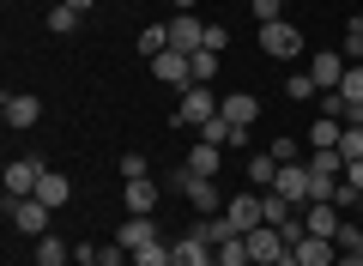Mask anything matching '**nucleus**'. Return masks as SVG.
Instances as JSON below:
<instances>
[{"instance_id":"obj_18","label":"nucleus","mask_w":363,"mask_h":266,"mask_svg":"<svg viewBox=\"0 0 363 266\" xmlns=\"http://www.w3.org/2000/svg\"><path fill=\"white\" fill-rule=\"evenodd\" d=\"M339 133H345V121H327L321 115V121L303 133V145H309V152H339Z\"/></svg>"},{"instance_id":"obj_3","label":"nucleus","mask_w":363,"mask_h":266,"mask_svg":"<svg viewBox=\"0 0 363 266\" xmlns=\"http://www.w3.org/2000/svg\"><path fill=\"white\" fill-rule=\"evenodd\" d=\"M260 49H267L272 61H291V55L303 49V31L291 25V18H272V25H260Z\"/></svg>"},{"instance_id":"obj_33","label":"nucleus","mask_w":363,"mask_h":266,"mask_svg":"<svg viewBox=\"0 0 363 266\" xmlns=\"http://www.w3.org/2000/svg\"><path fill=\"white\" fill-rule=\"evenodd\" d=\"M267 152H272V157H279V164H303V145H297V140H291V133H279V140H272V145H267Z\"/></svg>"},{"instance_id":"obj_39","label":"nucleus","mask_w":363,"mask_h":266,"mask_svg":"<svg viewBox=\"0 0 363 266\" xmlns=\"http://www.w3.org/2000/svg\"><path fill=\"white\" fill-rule=\"evenodd\" d=\"M61 6H73V13H91V6H97V0H61Z\"/></svg>"},{"instance_id":"obj_5","label":"nucleus","mask_w":363,"mask_h":266,"mask_svg":"<svg viewBox=\"0 0 363 266\" xmlns=\"http://www.w3.org/2000/svg\"><path fill=\"white\" fill-rule=\"evenodd\" d=\"M6 218H13V230H25V236H49V206L30 194V200H6Z\"/></svg>"},{"instance_id":"obj_9","label":"nucleus","mask_w":363,"mask_h":266,"mask_svg":"<svg viewBox=\"0 0 363 266\" xmlns=\"http://www.w3.org/2000/svg\"><path fill=\"white\" fill-rule=\"evenodd\" d=\"M0 115H6V127H37L43 103L30 97V91H6V97H0Z\"/></svg>"},{"instance_id":"obj_27","label":"nucleus","mask_w":363,"mask_h":266,"mask_svg":"<svg viewBox=\"0 0 363 266\" xmlns=\"http://www.w3.org/2000/svg\"><path fill=\"white\" fill-rule=\"evenodd\" d=\"M339 91H345V103H351V109L363 115V61H351V67H345V79H339Z\"/></svg>"},{"instance_id":"obj_15","label":"nucleus","mask_w":363,"mask_h":266,"mask_svg":"<svg viewBox=\"0 0 363 266\" xmlns=\"http://www.w3.org/2000/svg\"><path fill=\"white\" fill-rule=\"evenodd\" d=\"M37 200L49 206V212H61V206L73 200V182H67L61 170H43V182H37Z\"/></svg>"},{"instance_id":"obj_2","label":"nucleus","mask_w":363,"mask_h":266,"mask_svg":"<svg viewBox=\"0 0 363 266\" xmlns=\"http://www.w3.org/2000/svg\"><path fill=\"white\" fill-rule=\"evenodd\" d=\"M248 260H255V266H272V260H285V254H291V242H285V230H279V224H260V230H248Z\"/></svg>"},{"instance_id":"obj_31","label":"nucleus","mask_w":363,"mask_h":266,"mask_svg":"<svg viewBox=\"0 0 363 266\" xmlns=\"http://www.w3.org/2000/svg\"><path fill=\"white\" fill-rule=\"evenodd\" d=\"M333 242H339V254H357V260H363V224H351V218H345Z\"/></svg>"},{"instance_id":"obj_22","label":"nucleus","mask_w":363,"mask_h":266,"mask_svg":"<svg viewBox=\"0 0 363 266\" xmlns=\"http://www.w3.org/2000/svg\"><path fill=\"white\" fill-rule=\"evenodd\" d=\"M37 266H73V248L61 236H37Z\"/></svg>"},{"instance_id":"obj_42","label":"nucleus","mask_w":363,"mask_h":266,"mask_svg":"<svg viewBox=\"0 0 363 266\" xmlns=\"http://www.w3.org/2000/svg\"><path fill=\"white\" fill-rule=\"evenodd\" d=\"M272 266H303V260H297V254H285V260H272Z\"/></svg>"},{"instance_id":"obj_8","label":"nucleus","mask_w":363,"mask_h":266,"mask_svg":"<svg viewBox=\"0 0 363 266\" xmlns=\"http://www.w3.org/2000/svg\"><path fill=\"white\" fill-rule=\"evenodd\" d=\"M339 224H345V212H339L333 200L303 206V236H327V242H333V236H339Z\"/></svg>"},{"instance_id":"obj_1","label":"nucleus","mask_w":363,"mask_h":266,"mask_svg":"<svg viewBox=\"0 0 363 266\" xmlns=\"http://www.w3.org/2000/svg\"><path fill=\"white\" fill-rule=\"evenodd\" d=\"M212 115H218V97H212V85H188L176 103V127H206Z\"/></svg>"},{"instance_id":"obj_37","label":"nucleus","mask_w":363,"mask_h":266,"mask_svg":"<svg viewBox=\"0 0 363 266\" xmlns=\"http://www.w3.org/2000/svg\"><path fill=\"white\" fill-rule=\"evenodd\" d=\"M255 6V25H272V18H285V0H248Z\"/></svg>"},{"instance_id":"obj_32","label":"nucleus","mask_w":363,"mask_h":266,"mask_svg":"<svg viewBox=\"0 0 363 266\" xmlns=\"http://www.w3.org/2000/svg\"><path fill=\"white\" fill-rule=\"evenodd\" d=\"M79 18H85V13H73V6H55V13H49V31H55V37H73Z\"/></svg>"},{"instance_id":"obj_14","label":"nucleus","mask_w":363,"mask_h":266,"mask_svg":"<svg viewBox=\"0 0 363 266\" xmlns=\"http://www.w3.org/2000/svg\"><path fill=\"white\" fill-rule=\"evenodd\" d=\"M152 73L164 79V85H182V91L194 85V73H188V55H182V49H164V55L152 61Z\"/></svg>"},{"instance_id":"obj_12","label":"nucleus","mask_w":363,"mask_h":266,"mask_svg":"<svg viewBox=\"0 0 363 266\" xmlns=\"http://www.w3.org/2000/svg\"><path fill=\"white\" fill-rule=\"evenodd\" d=\"M218 115H224V121H236V127L248 133V127L260 121V97H255V91H230V97H218Z\"/></svg>"},{"instance_id":"obj_13","label":"nucleus","mask_w":363,"mask_h":266,"mask_svg":"<svg viewBox=\"0 0 363 266\" xmlns=\"http://www.w3.org/2000/svg\"><path fill=\"white\" fill-rule=\"evenodd\" d=\"M272 194H285L291 206H309V164H279V182Z\"/></svg>"},{"instance_id":"obj_20","label":"nucleus","mask_w":363,"mask_h":266,"mask_svg":"<svg viewBox=\"0 0 363 266\" xmlns=\"http://www.w3.org/2000/svg\"><path fill=\"white\" fill-rule=\"evenodd\" d=\"M128 212L133 218H152L157 212V182L145 176V182H128Z\"/></svg>"},{"instance_id":"obj_36","label":"nucleus","mask_w":363,"mask_h":266,"mask_svg":"<svg viewBox=\"0 0 363 266\" xmlns=\"http://www.w3.org/2000/svg\"><path fill=\"white\" fill-rule=\"evenodd\" d=\"M152 170H145V157L140 152H121V182H145Z\"/></svg>"},{"instance_id":"obj_38","label":"nucleus","mask_w":363,"mask_h":266,"mask_svg":"<svg viewBox=\"0 0 363 266\" xmlns=\"http://www.w3.org/2000/svg\"><path fill=\"white\" fill-rule=\"evenodd\" d=\"M224 43H230V31H224V25H206V49H212V55H218V49H224Z\"/></svg>"},{"instance_id":"obj_23","label":"nucleus","mask_w":363,"mask_h":266,"mask_svg":"<svg viewBox=\"0 0 363 266\" xmlns=\"http://www.w3.org/2000/svg\"><path fill=\"white\" fill-rule=\"evenodd\" d=\"M188 170H194V176H212V182H218V145L200 140L194 152H188Z\"/></svg>"},{"instance_id":"obj_30","label":"nucleus","mask_w":363,"mask_h":266,"mask_svg":"<svg viewBox=\"0 0 363 266\" xmlns=\"http://www.w3.org/2000/svg\"><path fill=\"white\" fill-rule=\"evenodd\" d=\"M133 266H176V260H169V242H145V248H133Z\"/></svg>"},{"instance_id":"obj_6","label":"nucleus","mask_w":363,"mask_h":266,"mask_svg":"<svg viewBox=\"0 0 363 266\" xmlns=\"http://www.w3.org/2000/svg\"><path fill=\"white\" fill-rule=\"evenodd\" d=\"M224 218H230V230H236V236L260 230V224H267V218H260V194L248 188V194H236V200H224Z\"/></svg>"},{"instance_id":"obj_34","label":"nucleus","mask_w":363,"mask_h":266,"mask_svg":"<svg viewBox=\"0 0 363 266\" xmlns=\"http://www.w3.org/2000/svg\"><path fill=\"white\" fill-rule=\"evenodd\" d=\"M91 248H97V260H104V266H133V254L121 248V242H91Z\"/></svg>"},{"instance_id":"obj_28","label":"nucleus","mask_w":363,"mask_h":266,"mask_svg":"<svg viewBox=\"0 0 363 266\" xmlns=\"http://www.w3.org/2000/svg\"><path fill=\"white\" fill-rule=\"evenodd\" d=\"M188 73H194V85H212V79H218V55H212V49L188 55Z\"/></svg>"},{"instance_id":"obj_21","label":"nucleus","mask_w":363,"mask_h":266,"mask_svg":"<svg viewBox=\"0 0 363 266\" xmlns=\"http://www.w3.org/2000/svg\"><path fill=\"white\" fill-rule=\"evenodd\" d=\"M297 212H303V206H291L285 194H272V188L260 194V218H267V224H291V218H297Z\"/></svg>"},{"instance_id":"obj_16","label":"nucleus","mask_w":363,"mask_h":266,"mask_svg":"<svg viewBox=\"0 0 363 266\" xmlns=\"http://www.w3.org/2000/svg\"><path fill=\"white\" fill-rule=\"evenodd\" d=\"M116 242H121L128 254H133V248H145V242H157V218H133V212H128V224L116 230Z\"/></svg>"},{"instance_id":"obj_35","label":"nucleus","mask_w":363,"mask_h":266,"mask_svg":"<svg viewBox=\"0 0 363 266\" xmlns=\"http://www.w3.org/2000/svg\"><path fill=\"white\" fill-rule=\"evenodd\" d=\"M285 97H291V103H309V97H321V91H315L309 73H297V79H285Z\"/></svg>"},{"instance_id":"obj_29","label":"nucleus","mask_w":363,"mask_h":266,"mask_svg":"<svg viewBox=\"0 0 363 266\" xmlns=\"http://www.w3.org/2000/svg\"><path fill=\"white\" fill-rule=\"evenodd\" d=\"M339 157H345V164H357V157H363V121H351L345 133H339Z\"/></svg>"},{"instance_id":"obj_11","label":"nucleus","mask_w":363,"mask_h":266,"mask_svg":"<svg viewBox=\"0 0 363 266\" xmlns=\"http://www.w3.org/2000/svg\"><path fill=\"white\" fill-rule=\"evenodd\" d=\"M303 73L315 79V91H339V79H345V55H339V49H321Z\"/></svg>"},{"instance_id":"obj_40","label":"nucleus","mask_w":363,"mask_h":266,"mask_svg":"<svg viewBox=\"0 0 363 266\" xmlns=\"http://www.w3.org/2000/svg\"><path fill=\"white\" fill-rule=\"evenodd\" d=\"M333 266H363V260H357V254H339V260H333Z\"/></svg>"},{"instance_id":"obj_19","label":"nucleus","mask_w":363,"mask_h":266,"mask_svg":"<svg viewBox=\"0 0 363 266\" xmlns=\"http://www.w3.org/2000/svg\"><path fill=\"white\" fill-rule=\"evenodd\" d=\"M272 182H279V157H272V152H255V157H248V188L267 194Z\"/></svg>"},{"instance_id":"obj_4","label":"nucleus","mask_w":363,"mask_h":266,"mask_svg":"<svg viewBox=\"0 0 363 266\" xmlns=\"http://www.w3.org/2000/svg\"><path fill=\"white\" fill-rule=\"evenodd\" d=\"M43 157H13V164H6V200H30V194H37V182H43Z\"/></svg>"},{"instance_id":"obj_41","label":"nucleus","mask_w":363,"mask_h":266,"mask_svg":"<svg viewBox=\"0 0 363 266\" xmlns=\"http://www.w3.org/2000/svg\"><path fill=\"white\" fill-rule=\"evenodd\" d=\"M169 6H176V13H194V0H169Z\"/></svg>"},{"instance_id":"obj_24","label":"nucleus","mask_w":363,"mask_h":266,"mask_svg":"<svg viewBox=\"0 0 363 266\" xmlns=\"http://www.w3.org/2000/svg\"><path fill=\"white\" fill-rule=\"evenodd\" d=\"M303 164H309L315 176H327V182H339V176H345V157H339V152H309Z\"/></svg>"},{"instance_id":"obj_10","label":"nucleus","mask_w":363,"mask_h":266,"mask_svg":"<svg viewBox=\"0 0 363 266\" xmlns=\"http://www.w3.org/2000/svg\"><path fill=\"white\" fill-rule=\"evenodd\" d=\"M169 260H176V266H218V260H212V242L200 236V230H188V236L169 242Z\"/></svg>"},{"instance_id":"obj_26","label":"nucleus","mask_w":363,"mask_h":266,"mask_svg":"<svg viewBox=\"0 0 363 266\" xmlns=\"http://www.w3.org/2000/svg\"><path fill=\"white\" fill-rule=\"evenodd\" d=\"M212 260H218V266H255V260H248V242H242V236L218 242V248H212Z\"/></svg>"},{"instance_id":"obj_7","label":"nucleus","mask_w":363,"mask_h":266,"mask_svg":"<svg viewBox=\"0 0 363 266\" xmlns=\"http://www.w3.org/2000/svg\"><path fill=\"white\" fill-rule=\"evenodd\" d=\"M169 49L200 55V49H206V25H200L194 13H176V18H169Z\"/></svg>"},{"instance_id":"obj_17","label":"nucleus","mask_w":363,"mask_h":266,"mask_svg":"<svg viewBox=\"0 0 363 266\" xmlns=\"http://www.w3.org/2000/svg\"><path fill=\"white\" fill-rule=\"evenodd\" d=\"M200 140H206V145H218V152H224V145H242L248 133H242V127H236V121H224V115H212V121L200 127Z\"/></svg>"},{"instance_id":"obj_25","label":"nucleus","mask_w":363,"mask_h":266,"mask_svg":"<svg viewBox=\"0 0 363 266\" xmlns=\"http://www.w3.org/2000/svg\"><path fill=\"white\" fill-rule=\"evenodd\" d=\"M164 49H169V25H145L140 31V55H145V61H157Z\"/></svg>"}]
</instances>
